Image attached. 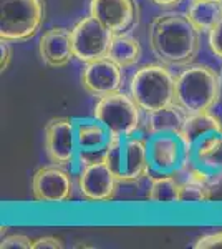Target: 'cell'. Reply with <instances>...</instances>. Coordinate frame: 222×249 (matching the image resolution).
I'll list each match as a JSON object with an SVG mask.
<instances>
[{
  "instance_id": "4fadbf2b",
  "label": "cell",
  "mask_w": 222,
  "mask_h": 249,
  "mask_svg": "<svg viewBox=\"0 0 222 249\" xmlns=\"http://www.w3.org/2000/svg\"><path fill=\"white\" fill-rule=\"evenodd\" d=\"M78 190L85 201L108 203L115 198L118 179L113 175L106 161L93 163L80 168L78 171Z\"/></svg>"
},
{
  "instance_id": "277c9868",
  "label": "cell",
  "mask_w": 222,
  "mask_h": 249,
  "mask_svg": "<svg viewBox=\"0 0 222 249\" xmlns=\"http://www.w3.org/2000/svg\"><path fill=\"white\" fill-rule=\"evenodd\" d=\"M106 163L118 183H138L151 173L148 140L141 136H115L108 148Z\"/></svg>"
},
{
  "instance_id": "8fae6325",
  "label": "cell",
  "mask_w": 222,
  "mask_h": 249,
  "mask_svg": "<svg viewBox=\"0 0 222 249\" xmlns=\"http://www.w3.org/2000/svg\"><path fill=\"white\" fill-rule=\"evenodd\" d=\"M76 144H78V156L76 163L80 168L93 163L106 161L108 148L113 142V133L104 123L98 118H85L75 122Z\"/></svg>"
},
{
  "instance_id": "3957f363",
  "label": "cell",
  "mask_w": 222,
  "mask_h": 249,
  "mask_svg": "<svg viewBox=\"0 0 222 249\" xmlns=\"http://www.w3.org/2000/svg\"><path fill=\"white\" fill-rule=\"evenodd\" d=\"M130 95L144 113L176 103V78L163 65H146L136 70L130 82Z\"/></svg>"
},
{
  "instance_id": "e0dca14e",
  "label": "cell",
  "mask_w": 222,
  "mask_h": 249,
  "mask_svg": "<svg viewBox=\"0 0 222 249\" xmlns=\"http://www.w3.org/2000/svg\"><path fill=\"white\" fill-rule=\"evenodd\" d=\"M189 113L177 103L146 113L144 130L148 136L159 133H183Z\"/></svg>"
},
{
  "instance_id": "7c38bea8",
  "label": "cell",
  "mask_w": 222,
  "mask_h": 249,
  "mask_svg": "<svg viewBox=\"0 0 222 249\" xmlns=\"http://www.w3.org/2000/svg\"><path fill=\"white\" fill-rule=\"evenodd\" d=\"M32 193L40 203H65L73 198V181L63 166H43L32 176Z\"/></svg>"
},
{
  "instance_id": "83f0119b",
  "label": "cell",
  "mask_w": 222,
  "mask_h": 249,
  "mask_svg": "<svg viewBox=\"0 0 222 249\" xmlns=\"http://www.w3.org/2000/svg\"><path fill=\"white\" fill-rule=\"evenodd\" d=\"M151 2L159 7H174V5H179L183 0H151Z\"/></svg>"
},
{
  "instance_id": "ffe728a7",
  "label": "cell",
  "mask_w": 222,
  "mask_h": 249,
  "mask_svg": "<svg viewBox=\"0 0 222 249\" xmlns=\"http://www.w3.org/2000/svg\"><path fill=\"white\" fill-rule=\"evenodd\" d=\"M106 58H110L111 62H115L116 65H120L121 68L136 65L141 58L139 42L136 38L130 37V35L116 34L111 42V47H110V52H108Z\"/></svg>"
},
{
  "instance_id": "9a60e30c",
  "label": "cell",
  "mask_w": 222,
  "mask_h": 249,
  "mask_svg": "<svg viewBox=\"0 0 222 249\" xmlns=\"http://www.w3.org/2000/svg\"><path fill=\"white\" fill-rule=\"evenodd\" d=\"M90 15L113 34H124L136 22L135 0H90Z\"/></svg>"
},
{
  "instance_id": "5bb4252c",
  "label": "cell",
  "mask_w": 222,
  "mask_h": 249,
  "mask_svg": "<svg viewBox=\"0 0 222 249\" xmlns=\"http://www.w3.org/2000/svg\"><path fill=\"white\" fill-rule=\"evenodd\" d=\"M123 68L110 58L86 63L82 71V87L93 96H106L123 88Z\"/></svg>"
},
{
  "instance_id": "6da1fadb",
  "label": "cell",
  "mask_w": 222,
  "mask_h": 249,
  "mask_svg": "<svg viewBox=\"0 0 222 249\" xmlns=\"http://www.w3.org/2000/svg\"><path fill=\"white\" fill-rule=\"evenodd\" d=\"M199 34L188 14L166 12L157 15L149 25V48L166 65L186 67L194 62L199 52Z\"/></svg>"
},
{
  "instance_id": "d4e9b609",
  "label": "cell",
  "mask_w": 222,
  "mask_h": 249,
  "mask_svg": "<svg viewBox=\"0 0 222 249\" xmlns=\"http://www.w3.org/2000/svg\"><path fill=\"white\" fill-rule=\"evenodd\" d=\"M196 249H222V231L204 234L194 243Z\"/></svg>"
},
{
  "instance_id": "ba28073f",
  "label": "cell",
  "mask_w": 222,
  "mask_h": 249,
  "mask_svg": "<svg viewBox=\"0 0 222 249\" xmlns=\"http://www.w3.org/2000/svg\"><path fill=\"white\" fill-rule=\"evenodd\" d=\"M149 170L154 175H179L189 161V150L181 133H159L148 138Z\"/></svg>"
},
{
  "instance_id": "7a4b0ae2",
  "label": "cell",
  "mask_w": 222,
  "mask_h": 249,
  "mask_svg": "<svg viewBox=\"0 0 222 249\" xmlns=\"http://www.w3.org/2000/svg\"><path fill=\"white\" fill-rule=\"evenodd\" d=\"M222 80L207 65H188L176 77V103L189 115L207 113L219 103Z\"/></svg>"
},
{
  "instance_id": "2e32d148",
  "label": "cell",
  "mask_w": 222,
  "mask_h": 249,
  "mask_svg": "<svg viewBox=\"0 0 222 249\" xmlns=\"http://www.w3.org/2000/svg\"><path fill=\"white\" fill-rule=\"evenodd\" d=\"M40 58L48 67H67L75 58L71 30L63 27H53L47 30L40 38Z\"/></svg>"
},
{
  "instance_id": "7402d4cb",
  "label": "cell",
  "mask_w": 222,
  "mask_h": 249,
  "mask_svg": "<svg viewBox=\"0 0 222 249\" xmlns=\"http://www.w3.org/2000/svg\"><path fill=\"white\" fill-rule=\"evenodd\" d=\"M211 191H212V188L207 186V184L203 181H199V179L183 176V179H181L179 203H183V204L205 203V201H209V198H211Z\"/></svg>"
},
{
  "instance_id": "cb8c5ba5",
  "label": "cell",
  "mask_w": 222,
  "mask_h": 249,
  "mask_svg": "<svg viewBox=\"0 0 222 249\" xmlns=\"http://www.w3.org/2000/svg\"><path fill=\"white\" fill-rule=\"evenodd\" d=\"M209 47L212 53L222 60V18L209 30Z\"/></svg>"
},
{
  "instance_id": "30bf717a",
  "label": "cell",
  "mask_w": 222,
  "mask_h": 249,
  "mask_svg": "<svg viewBox=\"0 0 222 249\" xmlns=\"http://www.w3.org/2000/svg\"><path fill=\"white\" fill-rule=\"evenodd\" d=\"M43 148L48 161L58 166H70L76 163L78 144H76L75 122L70 118H51L43 130Z\"/></svg>"
},
{
  "instance_id": "484cf974",
  "label": "cell",
  "mask_w": 222,
  "mask_h": 249,
  "mask_svg": "<svg viewBox=\"0 0 222 249\" xmlns=\"http://www.w3.org/2000/svg\"><path fill=\"white\" fill-rule=\"evenodd\" d=\"M62 249L63 243L56 238H51V236H45V238H38L37 241H34V246L32 249Z\"/></svg>"
},
{
  "instance_id": "603a6c76",
  "label": "cell",
  "mask_w": 222,
  "mask_h": 249,
  "mask_svg": "<svg viewBox=\"0 0 222 249\" xmlns=\"http://www.w3.org/2000/svg\"><path fill=\"white\" fill-rule=\"evenodd\" d=\"M34 241L23 234H12L7 236L5 239H2L0 248L2 249H32Z\"/></svg>"
},
{
  "instance_id": "5b68a950",
  "label": "cell",
  "mask_w": 222,
  "mask_h": 249,
  "mask_svg": "<svg viewBox=\"0 0 222 249\" xmlns=\"http://www.w3.org/2000/svg\"><path fill=\"white\" fill-rule=\"evenodd\" d=\"M43 18V0H0V38L27 42L38 34Z\"/></svg>"
},
{
  "instance_id": "4316f807",
  "label": "cell",
  "mask_w": 222,
  "mask_h": 249,
  "mask_svg": "<svg viewBox=\"0 0 222 249\" xmlns=\"http://www.w3.org/2000/svg\"><path fill=\"white\" fill-rule=\"evenodd\" d=\"M0 55H2V58H0V70H2V73H3V71L7 70V67H9L10 58H12V48H10L9 40L0 38Z\"/></svg>"
},
{
  "instance_id": "44dd1931",
  "label": "cell",
  "mask_w": 222,
  "mask_h": 249,
  "mask_svg": "<svg viewBox=\"0 0 222 249\" xmlns=\"http://www.w3.org/2000/svg\"><path fill=\"white\" fill-rule=\"evenodd\" d=\"M188 17L199 32H209L222 18L219 0H192Z\"/></svg>"
},
{
  "instance_id": "d6986e66",
  "label": "cell",
  "mask_w": 222,
  "mask_h": 249,
  "mask_svg": "<svg viewBox=\"0 0 222 249\" xmlns=\"http://www.w3.org/2000/svg\"><path fill=\"white\" fill-rule=\"evenodd\" d=\"M181 181L176 175H154L149 179L148 199L154 204H177Z\"/></svg>"
},
{
  "instance_id": "ac0fdd59",
  "label": "cell",
  "mask_w": 222,
  "mask_h": 249,
  "mask_svg": "<svg viewBox=\"0 0 222 249\" xmlns=\"http://www.w3.org/2000/svg\"><path fill=\"white\" fill-rule=\"evenodd\" d=\"M179 175L199 179L207 186L216 188L222 183V160H217V155L207 158H189Z\"/></svg>"
},
{
  "instance_id": "8992f818",
  "label": "cell",
  "mask_w": 222,
  "mask_h": 249,
  "mask_svg": "<svg viewBox=\"0 0 222 249\" xmlns=\"http://www.w3.org/2000/svg\"><path fill=\"white\" fill-rule=\"evenodd\" d=\"M141 108L131 95L123 91L98 98L93 108V116L110 128L113 136L136 135L141 126Z\"/></svg>"
},
{
  "instance_id": "f1b7e54d",
  "label": "cell",
  "mask_w": 222,
  "mask_h": 249,
  "mask_svg": "<svg viewBox=\"0 0 222 249\" xmlns=\"http://www.w3.org/2000/svg\"><path fill=\"white\" fill-rule=\"evenodd\" d=\"M219 3H221V9H222V0H219Z\"/></svg>"
},
{
  "instance_id": "9c48e42d",
  "label": "cell",
  "mask_w": 222,
  "mask_h": 249,
  "mask_svg": "<svg viewBox=\"0 0 222 249\" xmlns=\"http://www.w3.org/2000/svg\"><path fill=\"white\" fill-rule=\"evenodd\" d=\"M115 34L95 17H85L71 29L75 58L83 63L108 57Z\"/></svg>"
},
{
  "instance_id": "52a82bcc",
  "label": "cell",
  "mask_w": 222,
  "mask_h": 249,
  "mask_svg": "<svg viewBox=\"0 0 222 249\" xmlns=\"http://www.w3.org/2000/svg\"><path fill=\"white\" fill-rule=\"evenodd\" d=\"M181 135L188 144L189 158L216 156L222 150V122L211 111L189 115Z\"/></svg>"
}]
</instances>
